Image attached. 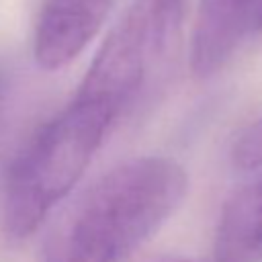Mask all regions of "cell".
<instances>
[{"instance_id":"1","label":"cell","mask_w":262,"mask_h":262,"mask_svg":"<svg viewBox=\"0 0 262 262\" xmlns=\"http://www.w3.org/2000/svg\"><path fill=\"white\" fill-rule=\"evenodd\" d=\"M186 188L184 168L164 156L115 166L59 217L41 262H123L174 215Z\"/></svg>"},{"instance_id":"2","label":"cell","mask_w":262,"mask_h":262,"mask_svg":"<svg viewBox=\"0 0 262 262\" xmlns=\"http://www.w3.org/2000/svg\"><path fill=\"white\" fill-rule=\"evenodd\" d=\"M115 121L113 108L76 94L35 133L4 180L2 223L10 235L25 237L39 227L86 172Z\"/></svg>"},{"instance_id":"3","label":"cell","mask_w":262,"mask_h":262,"mask_svg":"<svg viewBox=\"0 0 262 262\" xmlns=\"http://www.w3.org/2000/svg\"><path fill=\"white\" fill-rule=\"evenodd\" d=\"M182 10L184 0H133L106 35L76 94L106 104L119 117L166 57Z\"/></svg>"},{"instance_id":"4","label":"cell","mask_w":262,"mask_h":262,"mask_svg":"<svg viewBox=\"0 0 262 262\" xmlns=\"http://www.w3.org/2000/svg\"><path fill=\"white\" fill-rule=\"evenodd\" d=\"M113 0H45L35 29V59L59 70L76 59L100 31Z\"/></svg>"},{"instance_id":"5","label":"cell","mask_w":262,"mask_h":262,"mask_svg":"<svg viewBox=\"0 0 262 262\" xmlns=\"http://www.w3.org/2000/svg\"><path fill=\"white\" fill-rule=\"evenodd\" d=\"M262 0H201L192 33V72L209 78L225 66L242 39L256 31Z\"/></svg>"},{"instance_id":"6","label":"cell","mask_w":262,"mask_h":262,"mask_svg":"<svg viewBox=\"0 0 262 262\" xmlns=\"http://www.w3.org/2000/svg\"><path fill=\"white\" fill-rule=\"evenodd\" d=\"M213 262H262V176L237 188L223 205Z\"/></svg>"},{"instance_id":"7","label":"cell","mask_w":262,"mask_h":262,"mask_svg":"<svg viewBox=\"0 0 262 262\" xmlns=\"http://www.w3.org/2000/svg\"><path fill=\"white\" fill-rule=\"evenodd\" d=\"M231 158L233 164L242 170L262 168V119L242 131L233 143Z\"/></svg>"},{"instance_id":"8","label":"cell","mask_w":262,"mask_h":262,"mask_svg":"<svg viewBox=\"0 0 262 262\" xmlns=\"http://www.w3.org/2000/svg\"><path fill=\"white\" fill-rule=\"evenodd\" d=\"M162 262H203V260H192V258H172V260H162Z\"/></svg>"},{"instance_id":"9","label":"cell","mask_w":262,"mask_h":262,"mask_svg":"<svg viewBox=\"0 0 262 262\" xmlns=\"http://www.w3.org/2000/svg\"><path fill=\"white\" fill-rule=\"evenodd\" d=\"M256 31H262V8H260V14H258V23H256Z\"/></svg>"}]
</instances>
